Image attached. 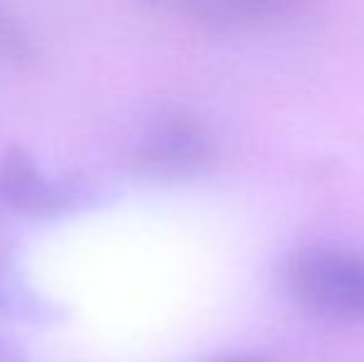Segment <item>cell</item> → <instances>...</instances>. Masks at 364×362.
I'll list each match as a JSON object with an SVG mask.
<instances>
[{"instance_id": "obj_7", "label": "cell", "mask_w": 364, "mask_h": 362, "mask_svg": "<svg viewBox=\"0 0 364 362\" xmlns=\"http://www.w3.org/2000/svg\"><path fill=\"white\" fill-rule=\"evenodd\" d=\"M0 362H30L28 355L13 343V340L0 335Z\"/></svg>"}, {"instance_id": "obj_8", "label": "cell", "mask_w": 364, "mask_h": 362, "mask_svg": "<svg viewBox=\"0 0 364 362\" xmlns=\"http://www.w3.org/2000/svg\"><path fill=\"white\" fill-rule=\"evenodd\" d=\"M213 362H265V360L250 358V355H230V358H220V360H213Z\"/></svg>"}, {"instance_id": "obj_1", "label": "cell", "mask_w": 364, "mask_h": 362, "mask_svg": "<svg viewBox=\"0 0 364 362\" xmlns=\"http://www.w3.org/2000/svg\"><path fill=\"white\" fill-rule=\"evenodd\" d=\"M283 285L317 318L364 325V253L337 246L300 248L283 263Z\"/></svg>"}, {"instance_id": "obj_3", "label": "cell", "mask_w": 364, "mask_h": 362, "mask_svg": "<svg viewBox=\"0 0 364 362\" xmlns=\"http://www.w3.org/2000/svg\"><path fill=\"white\" fill-rule=\"evenodd\" d=\"M0 198L20 216L50 221L105 206L109 188L87 176L50 174L25 147H10L0 156Z\"/></svg>"}, {"instance_id": "obj_6", "label": "cell", "mask_w": 364, "mask_h": 362, "mask_svg": "<svg viewBox=\"0 0 364 362\" xmlns=\"http://www.w3.org/2000/svg\"><path fill=\"white\" fill-rule=\"evenodd\" d=\"M38 60V45L25 23L0 0V65L25 70Z\"/></svg>"}, {"instance_id": "obj_2", "label": "cell", "mask_w": 364, "mask_h": 362, "mask_svg": "<svg viewBox=\"0 0 364 362\" xmlns=\"http://www.w3.org/2000/svg\"><path fill=\"white\" fill-rule=\"evenodd\" d=\"M216 161V137L188 112H161L151 117L129 147V169L149 181L198 179Z\"/></svg>"}, {"instance_id": "obj_4", "label": "cell", "mask_w": 364, "mask_h": 362, "mask_svg": "<svg viewBox=\"0 0 364 362\" xmlns=\"http://www.w3.org/2000/svg\"><path fill=\"white\" fill-rule=\"evenodd\" d=\"M146 8L213 30L270 28L295 20L310 0H141Z\"/></svg>"}, {"instance_id": "obj_5", "label": "cell", "mask_w": 364, "mask_h": 362, "mask_svg": "<svg viewBox=\"0 0 364 362\" xmlns=\"http://www.w3.org/2000/svg\"><path fill=\"white\" fill-rule=\"evenodd\" d=\"M0 318L35 328H53L68 323L73 308L38 288L15 253L0 251Z\"/></svg>"}]
</instances>
